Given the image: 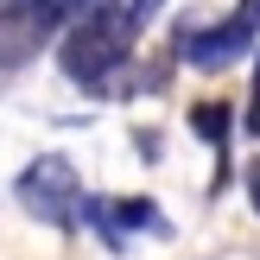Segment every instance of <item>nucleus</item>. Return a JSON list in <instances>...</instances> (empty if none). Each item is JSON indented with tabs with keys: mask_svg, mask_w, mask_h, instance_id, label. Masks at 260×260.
Listing matches in <instances>:
<instances>
[{
	"mask_svg": "<svg viewBox=\"0 0 260 260\" xmlns=\"http://www.w3.org/2000/svg\"><path fill=\"white\" fill-rule=\"evenodd\" d=\"M134 25L121 19V13L108 7V0H95V7L83 13V19H70V32H63V76L83 89H114V76H121V63L134 57Z\"/></svg>",
	"mask_w": 260,
	"mask_h": 260,
	"instance_id": "1",
	"label": "nucleus"
},
{
	"mask_svg": "<svg viewBox=\"0 0 260 260\" xmlns=\"http://www.w3.org/2000/svg\"><path fill=\"white\" fill-rule=\"evenodd\" d=\"M19 203L25 216H38V222H76V203H83V184H76V165L63 159V152H45V159H32L19 172Z\"/></svg>",
	"mask_w": 260,
	"mask_h": 260,
	"instance_id": "2",
	"label": "nucleus"
},
{
	"mask_svg": "<svg viewBox=\"0 0 260 260\" xmlns=\"http://www.w3.org/2000/svg\"><path fill=\"white\" fill-rule=\"evenodd\" d=\"M51 32H57V13L45 0H0V70H19Z\"/></svg>",
	"mask_w": 260,
	"mask_h": 260,
	"instance_id": "3",
	"label": "nucleus"
},
{
	"mask_svg": "<svg viewBox=\"0 0 260 260\" xmlns=\"http://www.w3.org/2000/svg\"><path fill=\"white\" fill-rule=\"evenodd\" d=\"M248 45H254V25L241 19V13H235V19H222V25H203V32H197V25L178 32V51H184L190 70H229Z\"/></svg>",
	"mask_w": 260,
	"mask_h": 260,
	"instance_id": "4",
	"label": "nucleus"
},
{
	"mask_svg": "<svg viewBox=\"0 0 260 260\" xmlns=\"http://www.w3.org/2000/svg\"><path fill=\"white\" fill-rule=\"evenodd\" d=\"M108 222L121 229V235L127 229H159V203L152 197H121V203H108Z\"/></svg>",
	"mask_w": 260,
	"mask_h": 260,
	"instance_id": "5",
	"label": "nucleus"
},
{
	"mask_svg": "<svg viewBox=\"0 0 260 260\" xmlns=\"http://www.w3.org/2000/svg\"><path fill=\"white\" fill-rule=\"evenodd\" d=\"M190 127H197L210 146H222V140H229V108H222V102H203V108L190 114Z\"/></svg>",
	"mask_w": 260,
	"mask_h": 260,
	"instance_id": "6",
	"label": "nucleus"
},
{
	"mask_svg": "<svg viewBox=\"0 0 260 260\" xmlns=\"http://www.w3.org/2000/svg\"><path fill=\"white\" fill-rule=\"evenodd\" d=\"M108 7H114V13H121V19H127V25H134V32H146V25H152V13H159V7H165V0H108Z\"/></svg>",
	"mask_w": 260,
	"mask_h": 260,
	"instance_id": "7",
	"label": "nucleus"
},
{
	"mask_svg": "<svg viewBox=\"0 0 260 260\" xmlns=\"http://www.w3.org/2000/svg\"><path fill=\"white\" fill-rule=\"evenodd\" d=\"M241 127L260 140V57H254V95H248V114H241Z\"/></svg>",
	"mask_w": 260,
	"mask_h": 260,
	"instance_id": "8",
	"label": "nucleus"
},
{
	"mask_svg": "<svg viewBox=\"0 0 260 260\" xmlns=\"http://www.w3.org/2000/svg\"><path fill=\"white\" fill-rule=\"evenodd\" d=\"M248 197H254V216H260V159L248 165Z\"/></svg>",
	"mask_w": 260,
	"mask_h": 260,
	"instance_id": "9",
	"label": "nucleus"
},
{
	"mask_svg": "<svg viewBox=\"0 0 260 260\" xmlns=\"http://www.w3.org/2000/svg\"><path fill=\"white\" fill-rule=\"evenodd\" d=\"M235 13H241V19H248V25H254V32H260V0H241V7H235Z\"/></svg>",
	"mask_w": 260,
	"mask_h": 260,
	"instance_id": "10",
	"label": "nucleus"
}]
</instances>
